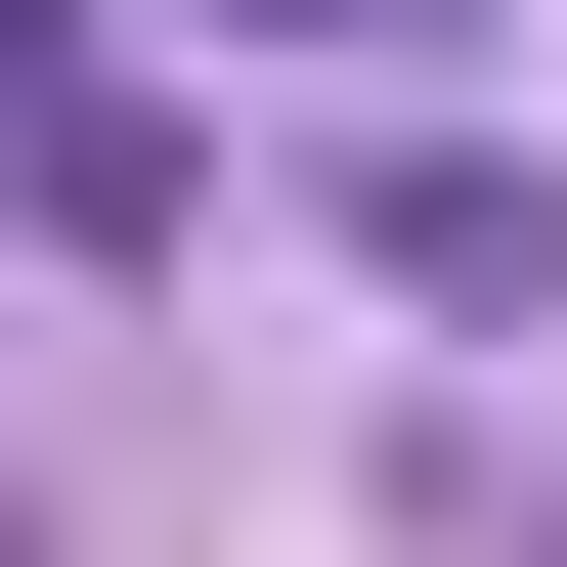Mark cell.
Wrapping results in <instances>:
<instances>
[{"mask_svg":"<svg viewBox=\"0 0 567 567\" xmlns=\"http://www.w3.org/2000/svg\"><path fill=\"white\" fill-rule=\"evenodd\" d=\"M306 44H481V0H306Z\"/></svg>","mask_w":567,"mask_h":567,"instance_id":"cell-1","label":"cell"}]
</instances>
